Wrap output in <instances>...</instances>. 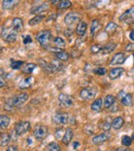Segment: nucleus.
Returning a JSON list of instances; mask_svg holds the SVG:
<instances>
[{
  "mask_svg": "<svg viewBox=\"0 0 134 151\" xmlns=\"http://www.w3.org/2000/svg\"><path fill=\"white\" fill-rule=\"evenodd\" d=\"M52 64L53 66H54V68L56 69V71H60L61 69L63 68V66H62V64L60 63V61L59 60H54V61H52Z\"/></svg>",
  "mask_w": 134,
  "mask_h": 151,
  "instance_id": "obj_41",
  "label": "nucleus"
},
{
  "mask_svg": "<svg viewBox=\"0 0 134 151\" xmlns=\"http://www.w3.org/2000/svg\"><path fill=\"white\" fill-rule=\"evenodd\" d=\"M80 19V14H78V12H68L66 16H65L64 23L66 25H68V26H70V25L78 22Z\"/></svg>",
  "mask_w": 134,
  "mask_h": 151,
  "instance_id": "obj_8",
  "label": "nucleus"
},
{
  "mask_svg": "<svg viewBox=\"0 0 134 151\" xmlns=\"http://www.w3.org/2000/svg\"><path fill=\"white\" fill-rule=\"evenodd\" d=\"M0 52H1V48H0Z\"/></svg>",
  "mask_w": 134,
  "mask_h": 151,
  "instance_id": "obj_53",
  "label": "nucleus"
},
{
  "mask_svg": "<svg viewBox=\"0 0 134 151\" xmlns=\"http://www.w3.org/2000/svg\"><path fill=\"white\" fill-rule=\"evenodd\" d=\"M71 1H68V0H62V1H59L58 3V8L59 9H65L71 6Z\"/></svg>",
  "mask_w": 134,
  "mask_h": 151,
  "instance_id": "obj_36",
  "label": "nucleus"
},
{
  "mask_svg": "<svg viewBox=\"0 0 134 151\" xmlns=\"http://www.w3.org/2000/svg\"><path fill=\"white\" fill-rule=\"evenodd\" d=\"M10 123L9 116L5 115V114H0V129H6L8 127Z\"/></svg>",
  "mask_w": 134,
  "mask_h": 151,
  "instance_id": "obj_20",
  "label": "nucleus"
},
{
  "mask_svg": "<svg viewBox=\"0 0 134 151\" xmlns=\"http://www.w3.org/2000/svg\"><path fill=\"white\" fill-rule=\"evenodd\" d=\"M18 1L16 0H4L2 1V8L3 9H12L17 5Z\"/></svg>",
  "mask_w": 134,
  "mask_h": 151,
  "instance_id": "obj_23",
  "label": "nucleus"
},
{
  "mask_svg": "<svg viewBox=\"0 0 134 151\" xmlns=\"http://www.w3.org/2000/svg\"><path fill=\"white\" fill-rule=\"evenodd\" d=\"M110 127H112V122L107 119H104L102 122H100V129H102L103 131H109Z\"/></svg>",
  "mask_w": 134,
  "mask_h": 151,
  "instance_id": "obj_37",
  "label": "nucleus"
},
{
  "mask_svg": "<svg viewBox=\"0 0 134 151\" xmlns=\"http://www.w3.org/2000/svg\"><path fill=\"white\" fill-rule=\"evenodd\" d=\"M53 120L57 124H67L70 121V115L67 113H56L53 116Z\"/></svg>",
  "mask_w": 134,
  "mask_h": 151,
  "instance_id": "obj_7",
  "label": "nucleus"
},
{
  "mask_svg": "<svg viewBox=\"0 0 134 151\" xmlns=\"http://www.w3.org/2000/svg\"><path fill=\"white\" fill-rule=\"evenodd\" d=\"M38 62H39L40 67H41L43 70H46V72H49V73H55V72H57L56 69L54 68V66H53L51 63H49V62H46L44 60H41V59H39Z\"/></svg>",
  "mask_w": 134,
  "mask_h": 151,
  "instance_id": "obj_13",
  "label": "nucleus"
},
{
  "mask_svg": "<svg viewBox=\"0 0 134 151\" xmlns=\"http://www.w3.org/2000/svg\"><path fill=\"white\" fill-rule=\"evenodd\" d=\"M46 151H61V147L56 142H51L46 145Z\"/></svg>",
  "mask_w": 134,
  "mask_h": 151,
  "instance_id": "obj_34",
  "label": "nucleus"
},
{
  "mask_svg": "<svg viewBox=\"0 0 134 151\" xmlns=\"http://www.w3.org/2000/svg\"><path fill=\"white\" fill-rule=\"evenodd\" d=\"M72 138H73V132H72L71 129H67L64 133V136H63V139H62V142L63 144L65 145H68V144L71 142Z\"/></svg>",
  "mask_w": 134,
  "mask_h": 151,
  "instance_id": "obj_19",
  "label": "nucleus"
},
{
  "mask_svg": "<svg viewBox=\"0 0 134 151\" xmlns=\"http://www.w3.org/2000/svg\"><path fill=\"white\" fill-rule=\"evenodd\" d=\"M10 142V136L8 134L0 135V146H7Z\"/></svg>",
  "mask_w": 134,
  "mask_h": 151,
  "instance_id": "obj_30",
  "label": "nucleus"
},
{
  "mask_svg": "<svg viewBox=\"0 0 134 151\" xmlns=\"http://www.w3.org/2000/svg\"><path fill=\"white\" fill-rule=\"evenodd\" d=\"M30 129L31 124L29 121H20V122H17L14 125V133L17 134V136H22L30 131Z\"/></svg>",
  "mask_w": 134,
  "mask_h": 151,
  "instance_id": "obj_5",
  "label": "nucleus"
},
{
  "mask_svg": "<svg viewBox=\"0 0 134 151\" xmlns=\"http://www.w3.org/2000/svg\"><path fill=\"white\" fill-rule=\"evenodd\" d=\"M3 86H5V80H4V78L0 75V88H3Z\"/></svg>",
  "mask_w": 134,
  "mask_h": 151,
  "instance_id": "obj_46",
  "label": "nucleus"
},
{
  "mask_svg": "<svg viewBox=\"0 0 134 151\" xmlns=\"http://www.w3.org/2000/svg\"><path fill=\"white\" fill-rule=\"evenodd\" d=\"M102 107H103V100L101 98L96 99L92 103V105H91V109L94 112H100L102 110Z\"/></svg>",
  "mask_w": 134,
  "mask_h": 151,
  "instance_id": "obj_16",
  "label": "nucleus"
},
{
  "mask_svg": "<svg viewBox=\"0 0 134 151\" xmlns=\"http://www.w3.org/2000/svg\"><path fill=\"white\" fill-rule=\"evenodd\" d=\"M24 65V62L23 61H16L14 59L10 60V68L14 70H19L21 69V67Z\"/></svg>",
  "mask_w": 134,
  "mask_h": 151,
  "instance_id": "obj_33",
  "label": "nucleus"
},
{
  "mask_svg": "<svg viewBox=\"0 0 134 151\" xmlns=\"http://www.w3.org/2000/svg\"><path fill=\"white\" fill-rule=\"evenodd\" d=\"M133 59H134V54H133Z\"/></svg>",
  "mask_w": 134,
  "mask_h": 151,
  "instance_id": "obj_51",
  "label": "nucleus"
},
{
  "mask_svg": "<svg viewBox=\"0 0 134 151\" xmlns=\"http://www.w3.org/2000/svg\"><path fill=\"white\" fill-rule=\"evenodd\" d=\"M87 29H88V24L84 21H80L78 24V27H76V34L78 36H84L87 32Z\"/></svg>",
  "mask_w": 134,
  "mask_h": 151,
  "instance_id": "obj_15",
  "label": "nucleus"
},
{
  "mask_svg": "<svg viewBox=\"0 0 134 151\" xmlns=\"http://www.w3.org/2000/svg\"><path fill=\"white\" fill-rule=\"evenodd\" d=\"M110 136L108 135V134L106 133H101L99 134V135H96L94 138L92 139V142L93 144H95V145H99V144H102L104 143V142H106L107 140H109Z\"/></svg>",
  "mask_w": 134,
  "mask_h": 151,
  "instance_id": "obj_12",
  "label": "nucleus"
},
{
  "mask_svg": "<svg viewBox=\"0 0 134 151\" xmlns=\"http://www.w3.org/2000/svg\"><path fill=\"white\" fill-rule=\"evenodd\" d=\"M63 134H62V129H57V132H56V138L58 140H60V139H63Z\"/></svg>",
  "mask_w": 134,
  "mask_h": 151,
  "instance_id": "obj_43",
  "label": "nucleus"
},
{
  "mask_svg": "<svg viewBox=\"0 0 134 151\" xmlns=\"http://www.w3.org/2000/svg\"><path fill=\"white\" fill-rule=\"evenodd\" d=\"M97 90L96 88H93V86H90V88H85L80 91V96L83 100H92L93 98L96 96Z\"/></svg>",
  "mask_w": 134,
  "mask_h": 151,
  "instance_id": "obj_6",
  "label": "nucleus"
},
{
  "mask_svg": "<svg viewBox=\"0 0 134 151\" xmlns=\"http://www.w3.org/2000/svg\"><path fill=\"white\" fill-rule=\"evenodd\" d=\"M121 102H122V104L124 106L129 107V106H131V105H132V103H133V96L131 95V93H127V95L125 96L122 100H121Z\"/></svg>",
  "mask_w": 134,
  "mask_h": 151,
  "instance_id": "obj_27",
  "label": "nucleus"
},
{
  "mask_svg": "<svg viewBox=\"0 0 134 151\" xmlns=\"http://www.w3.org/2000/svg\"><path fill=\"white\" fill-rule=\"evenodd\" d=\"M0 135H1V132H0Z\"/></svg>",
  "mask_w": 134,
  "mask_h": 151,
  "instance_id": "obj_52",
  "label": "nucleus"
},
{
  "mask_svg": "<svg viewBox=\"0 0 134 151\" xmlns=\"http://www.w3.org/2000/svg\"><path fill=\"white\" fill-rule=\"evenodd\" d=\"M54 44L57 48L65 47L66 46V41L62 37H60V36H57V37L54 38Z\"/></svg>",
  "mask_w": 134,
  "mask_h": 151,
  "instance_id": "obj_28",
  "label": "nucleus"
},
{
  "mask_svg": "<svg viewBox=\"0 0 134 151\" xmlns=\"http://www.w3.org/2000/svg\"><path fill=\"white\" fill-rule=\"evenodd\" d=\"M24 28V23L21 18H14L12 21V29L14 31H16L17 33L21 32Z\"/></svg>",
  "mask_w": 134,
  "mask_h": 151,
  "instance_id": "obj_11",
  "label": "nucleus"
},
{
  "mask_svg": "<svg viewBox=\"0 0 134 151\" xmlns=\"http://www.w3.org/2000/svg\"><path fill=\"white\" fill-rule=\"evenodd\" d=\"M114 103H116V98L112 95H107L103 101V106L106 109H109V108H112L114 105Z\"/></svg>",
  "mask_w": 134,
  "mask_h": 151,
  "instance_id": "obj_18",
  "label": "nucleus"
},
{
  "mask_svg": "<svg viewBox=\"0 0 134 151\" xmlns=\"http://www.w3.org/2000/svg\"><path fill=\"white\" fill-rule=\"evenodd\" d=\"M93 72H94L95 74H97V75H105L107 70L104 67H98V68H95V69L93 70Z\"/></svg>",
  "mask_w": 134,
  "mask_h": 151,
  "instance_id": "obj_40",
  "label": "nucleus"
},
{
  "mask_svg": "<svg viewBox=\"0 0 134 151\" xmlns=\"http://www.w3.org/2000/svg\"><path fill=\"white\" fill-rule=\"evenodd\" d=\"M123 125H124V119H123V117H121V116L116 117L112 122V127L114 129H120Z\"/></svg>",
  "mask_w": 134,
  "mask_h": 151,
  "instance_id": "obj_22",
  "label": "nucleus"
},
{
  "mask_svg": "<svg viewBox=\"0 0 134 151\" xmlns=\"http://www.w3.org/2000/svg\"><path fill=\"white\" fill-rule=\"evenodd\" d=\"M116 46H117V44L114 43V42H110V43H107V44H105V45L102 47V50H101V52L103 55H106V54H109V52H112V50L116 48Z\"/></svg>",
  "mask_w": 134,
  "mask_h": 151,
  "instance_id": "obj_26",
  "label": "nucleus"
},
{
  "mask_svg": "<svg viewBox=\"0 0 134 151\" xmlns=\"http://www.w3.org/2000/svg\"><path fill=\"white\" fill-rule=\"evenodd\" d=\"M32 82H33V79H32V77H26V78H24V79L22 80V81L20 82V86H19V88H29V86L32 84Z\"/></svg>",
  "mask_w": 134,
  "mask_h": 151,
  "instance_id": "obj_29",
  "label": "nucleus"
},
{
  "mask_svg": "<svg viewBox=\"0 0 134 151\" xmlns=\"http://www.w3.org/2000/svg\"><path fill=\"white\" fill-rule=\"evenodd\" d=\"M100 29V23H99L98 20H93L92 25H91V34L93 36L98 32V30Z\"/></svg>",
  "mask_w": 134,
  "mask_h": 151,
  "instance_id": "obj_32",
  "label": "nucleus"
},
{
  "mask_svg": "<svg viewBox=\"0 0 134 151\" xmlns=\"http://www.w3.org/2000/svg\"><path fill=\"white\" fill-rule=\"evenodd\" d=\"M6 151H18V148H17L16 146H10V147L7 148Z\"/></svg>",
  "mask_w": 134,
  "mask_h": 151,
  "instance_id": "obj_47",
  "label": "nucleus"
},
{
  "mask_svg": "<svg viewBox=\"0 0 134 151\" xmlns=\"http://www.w3.org/2000/svg\"><path fill=\"white\" fill-rule=\"evenodd\" d=\"M48 9H49V4L48 3L38 4V5H34L31 7L30 14H35V16H39V14H42V12H44Z\"/></svg>",
  "mask_w": 134,
  "mask_h": 151,
  "instance_id": "obj_10",
  "label": "nucleus"
},
{
  "mask_svg": "<svg viewBox=\"0 0 134 151\" xmlns=\"http://www.w3.org/2000/svg\"><path fill=\"white\" fill-rule=\"evenodd\" d=\"M55 57L57 58V60L59 61H62V62H66L69 59V54L67 52H64V50H59V52H55Z\"/></svg>",
  "mask_w": 134,
  "mask_h": 151,
  "instance_id": "obj_21",
  "label": "nucleus"
},
{
  "mask_svg": "<svg viewBox=\"0 0 134 151\" xmlns=\"http://www.w3.org/2000/svg\"><path fill=\"white\" fill-rule=\"evenodd\" d=\"M36 67H37V66H36V64H34V63H27L26 65H24L22 71H23V73H25V74H31L34 71V70H35Z\"/></svg>",
  "mask_w": 134,
  "mask_h": 151,
  "instance_id": "obj_25",
  "label": "nucleus"
},
{
  "mask_svg": "<svg viewBox=\"0 0 134 151\" xmlns=\"http://www.w3.org/2000/svg\"><path fill=\"white\" fill-rule=\"evenodd\" d=\"M101 50H102V46H100L99 44H93L91 46V52H92L93 55L99 54V52H101Z\"/></svg>",
  "mask_w": 134,
  "mask_h": 151,
  "instance_id": "obj_39",
  "label": "nucleus"
},
{
  "mask_svg": "<svg viewBox=\"0 0 134 151\" xmlns=\"http://www.w3.org/2000/svg\"><path fill=\"white\" fill-rule=\"evenodd\" d=\"M78 145H80V143H78V142H74V148H78Z\"/></svg>",
  "mask_w": 134,
  "mask_h": 151,
  "instance_id": "obj_50",
  "label": "nucleus"
},
{
  "mask_svg": "<svg viewBox=\"0 0 134 151\" xmlns=\"http://www.w3.org/2000/svg\"><path fill=\"white\" fill-rule=\"evenodd\" d=\"M52 38V32L50 30H42L38 32L36 35V39L39 42V44L43 48L49 50V44H50V40Z\"/></svg>",
  "mask_w": 134,
  "mask_h": 151,
  "instance_id": "obj_2",
  "label": "nucleus"
},
{
  "mask_svg": "<svg viewBox=\"0 0 134 151\" xmlns=\"http://www.w3.org/2000/svg\"><path fill=\"white\" fill-rule=\"evenodd\" d=\"M117 151H129L128 150V148H125V147H123V148H119Z\"/></svg>",
  "mask_w": 134,
  "mask_h": 151,
  "instance_id": "obj_49",
  "label": "nucleus"
},
{
  "mask_svg": "<svg viewBox=\"0 0 134 151\" xmlns=\"http://www.w3.org/2000/svg\"><path fill=\"white\" fill-rule=\"evenodd\" d=\"M132 138L129 137V136H124V137L122 138V144L123 146H125V147H129V146L132 144Z\"/></svg>",
  "mask_w": 134,
  "mask_h": 151,
  "instance_id": "obj_38",
  "label": "nucleus"
},
{
  "mask_svg": "<svg viewBox=\"0 0 134 151\" xmlns=\"http://www.w3.org/2000/svg\"><path fill=\"white\" fill-rule=\"evenodd\" d=\"M126 95H127V93H126V91H121L120 93H119V95H118V99L121 101V100H122L123 98H124Z\"/></svg>",
  "mask_w": 134,
  "mask_h": 151,
  "instance_id": "obj_44",
  "label": "nucleus"
},
{
  "mask_svg": "<svg viewBox=\"0 0 134 151\" xmlns=\"http://www.w3.org/2000/svg\"><path fill=\"white\" fill-rule=\"evenodd\" d=\"M117 29H118V25L114 22H109L105 27V32H107V33H112V32L116 31Z\"/></svg>",
  "mask_w": 134,
  "mask_h": 151,
  "instance_id": "obj_35",
  "label": "nucleus"
},
{
  "mask_svg": "<svg viewBox=\"0 0 134 151\" xmlns=\"http://www.w3.org/2000/svg\"><path fill=\"white\" fill-rule=\"evenodd\" d=\"M43 19H44V16H41V14L35 16L34 18H32L29 21V25H30V26H36V25L40 24V23L43 21Z\"/></svg>",
  "mask_w": 134,
  "mask_h": 151,
  "instance_id": "obj_31",
  "label": "nucleus"
},
{
  "mask_svg": "<svg viewBox=\"0 0 134 151\" xmlns=\"http://www.w3.org/2000/svg\"><path fill=\"white\" fill-rule=\"evenodd\" d=\"M29 99V95L26 93H19V95L14 96L12 97V99H8L5 103V108L6 110H10L12 109L14 107H21L23 106Z\"/></svg>",
  "mask_w": 134,
  "mask_h": 151,
  "instance_id": "obj_1",
  "label": "nucleus"
},
{
  "mask_svg": "<svg viewBox=\"0 0 134 151\" xmlns=\"http://www.w3.org/2000/svg\"><path fill=\"white\" fill-rule=\"evenodd\" d=\"M23 42H24V44L31 43V42H32L31 36L30 35H25V36H23Z\"/></svg>",
  "mask_w": 134,
  "mask_h": 151,
  "instance_id": "obj_42",
  "label": "nucleus"
},
{
  "mask_svg": "<svg viewBox=\"0 0 134 151\" xmlns=\"http://www.w3.org/2000/svg\"><path fill=\"white\" fill-rule=\"evenodd\" d=\"M129 37H130V39L134 41V31H131L130 33H129Z\"/></svg>",
  "mask_w": 134,
  "mask_h": 151,
  "instance_id": "obj_48",
  "label": "nucleus"
},
{
  "mask_svg": "<svg viewBox=\"0 0 134 151\" xmlns=\"http://www.w3.org/2000/svg\"><path fill=\"white\" fill-rule=\"evenodd\" d=\"M1 37L5 40L8 43H12L17 40L18 37V33L16 31H14L12 28H3L1 31Z\"/></svg>",
  "mask_w": 134,
  "mask_h": 151,
  "instance_id": "obj_3",
  "label": "nucleus"
},
{
  "mask_svg": "<svg viewBox=\"0 0 134 151\" xmlns=\"http://www.w3.org/2000/svg\"><path fill=\"white\" fill-rule=\"evenodd\" d=\"M58 100L61 105L64 106V107H71L73 105V99L69 95H66V93H60L58 97Z\"/></svg>",
  "mask_w": 134,
  "mask_h": 151,
  "instance_id": "obj_9",
  "label": "nucleus"
},
{
  "mask_svg": "<svg viewBox=\"0 0 134 151\" xmlns=\"http://www.w3.org/2000/svg\"><path fill=\"white\" fill-rule=\"evenodd\" d=\"M134 50V43H129L126 45V52H132Z\"/></svg>",
  "mask_w": 134,
  "mask_h": 151,
  "instance_id": "obj_45",
  "label": "nucleus"
},
{
  "mask_svg": "<svg viewBox=\"0 0 134 151\" xmlns=\"http://www.w3.org/2000/svg\"><path fill=\"white\" fill-rule=\"evenodd\" d=\"M123 72H124V69L123 68H114V69H112L109 71V73H108V76H109L110 79H117V78H119L121 75L123 74Z\"/></svg>",
  "mask_w": 134,
  "mask_h": 151,
  "instance_id": "obj_17",
  "label": "nucleus"
},
{
  "mask_svg": "<svg viewBox=\"0 0 134 151\" xmlns=\"http://www.w3.org/2000/svg\"><path fill=\"white\" fill-rule=\"evenodd\" d=\"M49 134V131H48V127L43 124H38L36 125L35 129H34V133H33V136L37 141H42L46 138Z\"/></svg>",
  "mask_w": 134,
  "mask_h": 151,
  "instance_id": "obj_4",
  "label": "nucleus"
},
{
  "mask_svg": "<svg viewBox=\"0 0 134 151\" xmlns=\"http://www.w3.org/2000/svg\"><path fill=\"white\" fill-rule=\"evenodd\" d=\"M134 14V7H130L129 9H127L126 12H124L123 14H121L120 18H119V20L122 21V22H124V21L128 20V19H130L131 17H132Z\"/></svg>",
  "mask_w": 134,
  "mask_h": 151,
  "instance_id": "obj_24",
  "label": "nucleus"
},
{
  "mask_svg": "<svg viewBox=\"0 0 134 151\" xmlns=\"http://www.w3.org/2000/svg\"><path fill=\"white\" fill-rule=\"evenodd\" d=\"M125 55L123 52H118L112 57V61H110V65H120L125 62Z\"/></svg>",
  "mask_w": 134,
  "mask_h": 151,
  "instance_id": "obj_14",
  "label": "nucleus"
}]
</instances>
